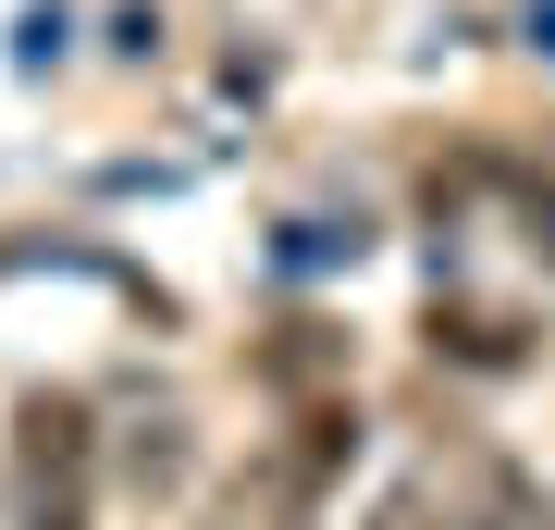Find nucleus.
<instances>
[{
    "label": "nucleus",
    "mask_w": 555,
    "mask_h": 530,
    "mask_svg": "<svg viewBox=\"0 0 555 530\" xmlns=\"http://www.w3.org/2000/svg\"><path fill=\"white\" fill-rule=\"evenodd\" d=\"M13 530H100V419L75 395L13 408Z\"/></svg>",
    "instance_id": "obj_1"
},
{
    "label": "nucleus",
    "mask_w": 555,
    "mask_h": 530,
    "mask_svg": "<svg viewBox=\"0 0 555 530\" xmlns=\"http://www.w3.org/2000/svg\"><path fill=\"white\" fill-rule=\"evenodd\" d=\"M210 530H321V518H309V481H297V469H247V481L210 506Z\"/></svg>",
    "instance_id": "obj_2"
},
{
    "label": "nucleus",
    "mask_w": 555,
    "mask_h": 530,
    "mask_svg": "<svg viewBox=\"0 0 555 530\" xmlns=\"http://www.w3.org/2000/svg\"><path fill=\"white\" fill-rule=\"evenodd\" d=\"M383 530H469V518L444 506V481H396L383 493Z\"/></svg>",
    "instance_id": "obj_3"
}]
</instances>
